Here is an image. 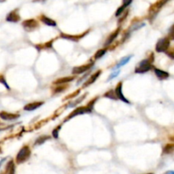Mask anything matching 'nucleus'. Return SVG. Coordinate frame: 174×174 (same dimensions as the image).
<instances>
[{
    "instance_id": "obj_2",
    "label": "nucleus",
    "mask_w": 174,
    "mask_h": 174,
    "mask_svg": "<svg viewBox=\"0 0 174 174\" xmlns=\"http://www.w3.org/2000/svg\"><path fill=\"white\" fill-rule=\"evenodd\" d=\"M31 155V150L28 146H23L16 155V162L18 164H21L27 161Z\"/></svg>"
},
{
    "instance_id": "obj_30",
    "label": "nucleus",
    "mask_w": 174,
    "mask_h": 174,
    "mask_svg": "<svg viewBox=\"0 0 174 174\" xmlns=\"http://www.w3.org/2000/svg\"><path fill=\"white\" fill-rule=\"evenodd\" d=\"M0 82H1V83H3V84H4V86H5V87H7V88H8V89H9V85H8V84H7V83H6V81H5V80H4V77H0Z\"/></svg>"
},
{
    "instance_id": "obj_15",
    "label": "nucleus",
    "mask_w": 174,
    "mask_h": 174,
    "mask_svg": "<svg viewBox=\"0 0 174 174\" xmlns=\"http://www.w3.org/2000/svg\"><path fill=\"white\" fill-rule=\"evenodd\" d=\"M132 57H133L132 54H130V55H128V56H125V57H124V58L121 59V60H120V62L118 63V64L116 65V67L114 68V70L119 69V68H120L121 67L125 66V64H127V63L131 60V59L132 58Z\"/></svg>"
},
{
    "instance_id": "obj_1",
    "label": "nucleus",
    "mask_w": 174,
    "mask_h": 174,
    "mask_svg": "<svg viewBox=\"0 0 174 174\" xmlns=\"http://www.w3.org/2000/svg\"><path fill=\"white\" fill-rule=\"evenodd\" d=\"M152 61L149 59H145L143 60H142L141 62L137 65L136 69H135V72L138 73V74H142V73H145L147 71H149L152 69Z\"/></svg>"
},
{
    "instance_id": "obj_7",
    "label": "nucleus",
    "mask_w": 174,
    "mask_h": 174,
    "mask_svg": "<svg viewBox=\"0 0 174 174\" xmlns=\"http://www.w3.org/2000/svg\"><path fill=\"white\" fill-rule=\"evenodd\" d=\"M168 1H170V0H160V1H158L156 4H154L153 6L150 8V12L149 13L150 14H154V16L155 13H157Z\"/></svg>"
},
{
    "instance_id": "obj_19",
    "label": "nucleus",
    "mask_w": 174,
    "mask_h": 174,
    "mask_svg": "<svg viewBox=\"0 0 174 174\" xmlns=\"http://www.w3.org/2000/svg\"><path fill=\"white\" fill-rule=\"evenodd\" d=\"M174 152V144H168L163 148V154H172Z\"/></svg>"
},
{
    "instance_id": "obj_5",
    "label": "nucleus",
    "mask_w": 174,
    "mask_h": 174,
    "mask_svg": "<svg viewBox=\"0 0 174 174\" xmlns=\"http://www.w3.org/2000/svg\"><path fill=\"white\" fill-rule=\"evenodd\" d=\"M115 94L117 96V98H118V100H120L121 101H123L125 103H127V104H130V101H129L125 97L123 94V91H122V83L120 82V83H118V85L116 86L115 87Z\"/></svg>"
},
{
    "instance_id": "obj_28",
    "label": "nucleus",
    "mask_w": 174,
    "mask_h": 174,
    "mask_svg": "<svg viewBox=\"0 0 174 174\" xmlns=\"http://www.w3.org/2000/svg\"><path fill=\"white\" fill-rule=\"evenodd\" d=\"M59 129H61V127H58L57 128L54 129L53 131H52V135H53V137L55 138H58V131H59Z\"/></svg>"
},
{
    "instance_id": "obj_29",
    "label": "nucleus",
    "mask_w": 174,
    "mask_h": 174,
    "mask_svg": "<svg viewBox=\"0 0 174 174\" xmlns=\"http://www.w3.org/2000/svg\"><path fill=\"white\" fill-rule=\"evenodd\" d=\"M166 54L170 57L171 59H172V60H174V52L173 51H166Z\"/></svg>"
},
{
    "instance_id": "obj_13",
    "label": "nucleus",
    "mask_w": 174,
    "mask_h": 174,
    "mask_svg": "<svg viewBox=\"0 0 174 174\" xmlns=\"http://www.w3.org/2000/svg\"><path fill=\"white\" fill-rule=\"evenodd\" d=\"M44 104V102H33V103H30V104H27L24 106V110L27 111H32L36 110L38 107H40L41 105Z\"/></svg>"
},
{
    "instance_id": "obj_10",
    "label": "nucleus",
    "mask_w": 174,
    "mask_h": 174,
    "mask_svg": "<svg viewBox=\"0 0 174 174\" xmlns=\"http://www.w3.org/2000/svg\"><path fill=\"white\" fill-rule=\"evenodd\" d=\"M19 20H20V15L17 12V9L11 11L9 14H8V15L6 17V21L9 22H17Z\"/></svg>"
},
{
    "instance_id": "obj_9",
    "label": "nucleus",
    "mask_w": 174,
    "mask_h": 174,
    "mask_svg": "<svg viewBox=\"0 0 174 174\" xmlns=\"http://www.w3.org/2000/svg\"><path fill=\"white\" fill-rule=\"evenodd\" d=\"M19 116L20 115H18V114H12V113H8L5 111L0 112V117H1V119L4 121L16 120L17 118H19Z\"/></svg>"
},
{
    "instance_id": "obj_8",
    "label": "nucleus",
    "mask_w": 174,
    "mask_h": 174,
    "mask_svg": "<svg viewBox=\"0 0 174 174\" xmlns=\"http://www.w3.org/2000/svg\"><path fill=\"white\" fill-rule=\"evenodd\" d=\"M86 112H90L89 111V110L87 109V107H79L77 108L76 110H74V111L71 113L70 115L68 116L67 118H66V120L65 121H67V120H69L71 118H73V117H74L76 116H79V115H83L85 113H86Z\"/></svg>"
},
{
    "instance_id": "obj_20",
    "label": "nucleus",
    "mask_w": 174,
    "mask_h": 174,
    "mask_svg": "<svg viewBox=\"0 0 174 174\" xmlns=\"http://www.w3.org/2000/svg\"><path fill=\"white\" fill-rule=\"evenodd\" d=\"M104 97H106V98H108V99H110V100H118V98H117V96L115 94V92L114 90H109L108 92H107L105 94H104Z\"/></svg>"
},
{
    "instance_id": "obj_12",
    "label": "nucleus",
    "mask_w": 174,
    "mask_h": 174,
    "mask_svg": "<svg viewBox=\"0 0 174 174\" xmlns=\"http://www.w3.org/2000/svg\"><path fill=\"white\" fill-rule=\"evenodd\" d=\"M101 73H102V71H101V70H98V71H96V73H94V74L91 75V77L88 79L85 83H84L83 87H86L87 86H89V85H91V84H92L93 83H95L96 80L98 78V77H99V75L101 74Z\"/></svg>"
},
{
    "instance_id": "obj_6",
    "label": "nucleus",
    "mask_w": 174,
    "mask_h": 174,
    "mask_svg": "<svg viewBox=\"0 0 174 174\" xmlns=\"http://www.w3.org/2000/svg\"><path fill=\"white\" fill-rule=\"evenodd\" d=\"M93 66V63H91V64H87V65H84V66H81V67H76L73 68L72 70V73L75 75H79L82 74L84 72H85L89 69H91V67Z\"/></svg>"
},
{
    "instance_id": "obj_25",
    "label": "nucleus",
    "mask_w": 174,
    "mask_h": 174,
    "mask_svg": "<svg viewBox=\"0 0 174 174\" xmlns=\"http://www.w3.org/2000/svg\"><path fill=\"white\" fill-rule=\"evenodd\" d=\"M125 7H123V6H120V8L117 9V11H116L115 13V16H120V15H121L122 14H123V12H124L125 10Z\"/></svg>"
},
{
    "instance_id": "obj_21",
    "label": "nucleus",
    "mask_w": 174,
    "mask_h": 174,
    "mask_svg": "<svg viewBox=\"0 0 174 174\" xmlns=\"http://www.w3.org/2000/svg\"><path fill=\"white\" fill-rule=\"evenodd\" d=\"M106 52H107V49H100L98 50L96 53L95 54V55H94V58L96 59V60H97V59H100L101 57H103L104 54H106Z\"/></svg>"
},
{
    "instance_id": "obj_11",
    "label": "nucleus",
    "mask_w": 174,
    "mask_h": 174,
    "mask_svg": "<svg viewBox=\"0 0 174 174\" xmlns=\"http://www.w3.org/2000/svg\"><path fill=\"white\" fill-rule=\"evenodd\" d=\"M154 71L155 76H156L160 80H165V79L169 77V73H168V72L164 71V70H160V69H158V68H154Z\"/></svg>"
},
{
    "instance_id": "obj_16",
    "label": "nucleus",
    "mask_w": 174,
    "mask_h": 174,
    "mask_svg": "<svg viewBox=\"0 0 174 174\" xmlns=\"http://www.w3.org/2000/svg\"><path fill=\"white\" fill-rule=\"evenodd\" d=\"M119 32H120V29L116 30L115 32H113L108 38H107V41H106V43H104V46H105V47H107L108 45H109V44L115 39L116 37H117V36H118V34H119Z\"/></svg>"
},
{
    "instance_id": "obj_33",
    "label": "nucleus",
    "mask_w": 174,
    "mask_h": 174,
    "mask_svg": "<svg viewBox=\"0 0 174 174\" xmlns=\"http://www.w3.org/2000/svg\"><path fill=\"white\" fill-rule=\"evenodd\" d=\"M147 174H153V173H147Z\"/></svg>"
},
{
    "instance_id": "obj_3",
    "label": "nucleus",
    "mask_w": 174,
    "mask_h": 174,
    "mask_svg": "<svg viewBox=\"0 0 174 174\" xmlns=\"http://www.w3.org/2000/svg\"><path fill=\"white\" fill-rule=\"evenodd\" d=\"M170 47V39L168 37H164L160 39L155 45V51L158 53L166 52Z\"/></svg>"
},
{
    "instance_id": "obj_31",
    "label": "nucleus",
    "mask_w": 174,
    "mask_h": 174,
    "mask_svg": "<svg viewBox=\"0 0 174 174\" xmlns=\"http://www.w3.org/2000/svg\"><path fill=\"white\" fill-rule=\"evenodd\" d=\"M164 174H174V171H168V172H166Z\"/></svg>"
},
{
    "instance_id": "obj_32",
    "label": "nucleus",
    "mask_w": 174,
    "mask_h": 174,
    "mask_svg": "<svg viewBox=\"0 0 174 174\" xmlns=\"http://www.w3.org/2000/svg\"><path fill=\"white\" fill-rule=\"evenodd\" d=\"M4 161H5V158H4L3 160H1V161H0V166H1V165L3 164V162H4Z\"/></svg>"
},
{
    "instance_id": "obj_14",
    "label": "nucleus",
    "mask_w": 174,
    "mask_h": 174,
    "mask_svg": "<svg viewBox=\"0 0 174 174\" xmlns=\"http://www.w3.org/2000/svg\"><path fill=\"white\" fill-rule=\"evenodd\" d=\"M40 21L46 26H56V22L53 21L52 19L49 18V17L45 16V15H41V16H40Z\"/></svg>"
},
{
    "instance_id": "obj_18",
    "label": "nucleus",
    "mask_w": 174,
    "mask_h": 174,
    "mask_svg": "<svg viewBox=\"0 0 174 174\" xmlns=\"http://www.w3.org/2000/svg\"><path fill=\"white\" fill-rule=\"evenodd\" d=\"M74 79V77H63V78H59L56 81H55V84H62V83H69Z\"/></svg>"
},
{
    "instance_id": "obj_4",
    "label": "nucleus",
    "mask_w": 174,
    "mask_h": 174,
    "mask_svg": "<svg viewBox=\"0 0 174 174\" xmlns=\"http://www.w3.org/2000/svg\"><path fill=\"white\" fill-rule=\"evenodd\" d=\"M22 26L24 27V29L27 32H32L33 30H35L38 27L37 21L33 20V19H30V20H27L22 22Z\"/></svg>"
},
{
    "instance_id": "obj_22",
    "label": "nucleus",
    "mask_w": 174,
    "mask_h": 174,
    "mask_svg": "<svg viewBox=\"0 0 174 174\" xmlns=\"http://www.w3.org/2000/svg\"><path fill=\"white\" fill-rule=\"evenodd\" d=\"M47 139H50L49 136H41V137L37 138V140L35 142V145H41L43 143H45Z\"/></svg>"
},
{
    "instance_id": "obj_17",
    "label": "nucleus",
    "mask_w": 174,
    "mask_h": 174,
    "mask_svg": "<svg viewBox=\"0 0 174 174\" xmlns=\"http://www.w3.org/2000/svg\"><path fill=\"white\" fill-rule=\"evenodd\" d=\"M6 172L8 174H16V169H15V165H14V162L10 161L8 162L7 166H6Z\"/></svg>"
},
{
    "instance_id": "obj_23",
    "label": "nucleus",
    "mask_w": 174,
    "mask_h": 174,
    "mask_svg": "<svg viewBox=\"0 0 174 174\" xmlns=\"http://www.w3.org/2000/svg\"><path fill=\"white\" fill-rule=\"evenodd\" d=\"M168 38L170 40H174V25L171 26L168 30Z\"/></svg>"
},
{
    "instance_id": "obj_27",
    "label": "nucleus",
    "mask_w": 174,
    "mask_h": 174,
    "mask_svg": "<svg viewBox=\"0 0 174 174\" xmlns=\"http://www.w3.org/2000/svg\"><path fill=\"white\" fill-rule=\"evenodd\" d=\"M132 1L133 0H123V4H122V6L125 7V8H126V7H128L129 5L132 4Z\"/></svg>"
},
{
    "instance_id": "obj_26",
    "label": "nucleus",
    "mask_w": 174,
    "mask_h": 174,
    "mask_svg": "<svg viewBox=\"0 0 174 174\" xmlns=\"http://www.w3.org/2000/svg\"><path fill=\"white\" fill-rule=\"evenodd\" d=\"M120 74V70H117V71H114V72H113L112 74L109 76V77H108V81H110V80H112L113 78H115L116 77H118Z\"/></svg>"
},
{
    "instance_id": "obj_24",
    "label": "nucleus",
    "mask_w": 174,
    "mask_h": 174,
    "mask_svg": "<svg viewBox=\"0 0 174 174\" xmlns=\"http://www.w3.org/2000/svg\"><path fill=\"white\" fill-rule=\"evenodd\" d=\"M62 37H65V38H67V39H70V40H79L80 39V37H82V36H67V35H64V34H62Z\"/></svg>"
},
{
    "instance_id": "obj_34",
    "label": "nucleus",
    "mask_w": 174,
    "mask_h": 174,
    "mask_svg": "<svg viewBox=\"0 0 174 174\" xmlns=\"http://www.w3.org/2000/svg\"><path fill=\"white\" fill-rule=\"evenodd\" d=\"M0 174H2V173H0Z\"/></svg>"
}]
</instances>
